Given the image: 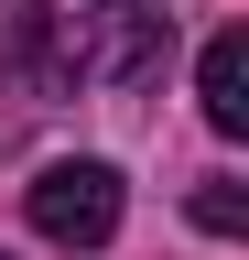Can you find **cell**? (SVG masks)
<instances>
[{"label": "cell", "mask_w": 249, "mask_h": 260, "mask_svg": "<svg viewBox=\"0 0 249 260\" xmlns=\"http://www.w3.org/2000/svg\"><path fill=\"white\" fill-rule=\"evenodd\" d=\"M195 228H206V239H238V228H249V195H238L228 174H217V184H195Z\"/></svg>", "instance_id": "cell-4"}, {"label": "cell", "mask_w": 249, "mask_h": 260, "mask_svg": "<svg viewBox=\"0 0 249 260\" xmlns=\"http://www.w3.org/2000/svg\"><path fill=\"white\" fill-rule=\"evenodd\" d=\"M195 98H206V130H249V32H217L206 65H195Z\"/></svg>", "instance_id": "cell-3"}, {"label": "cell", "mask_w": 249, "mask_h": 260, "mask_svg": "<svg viewBox=\"0 0 249 260\" xmlns=\"http://www.w3.org/2000/svg\"><path fill=\"white\" fill-rule=\"evenodd\" d=\"M22 206H33V228L54 249H109L119 239V174L98 152H76V162H44L33 184H22Z\"/></svg>", "instance_id": "cell-2"}, {"label": "cell", "mask_w": 249, "mask_h": 260, "mask_svg": "<svg viewBox=\"0 0 249 260\" xmlns=\"http://www.w3.org/2000/svg\"><path fill=\"white\" fill-rule=\"evenodd\" d=\"M163 11L141 0H0V76L22 87H87V76H152Z\"/></svg>", "instance_id": "cell-1"}]
</instances>
